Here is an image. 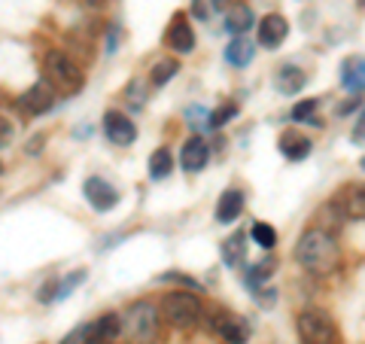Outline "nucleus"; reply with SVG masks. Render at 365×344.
<instances>
[{"label":"nucleus","instance_id":"obj_1","mask_svg":"<svg viewBox=\"0 0 365 344\" xmlns=\"http://www.w3.org/2000/svg\"><path fill=\"white\" fill-rule=\"evenodd\" d=\"M295 259L311 274L326 278V274H335L341 268V247L335 235H329L326 228H307L295 244Z\"/></svg>","mask_w":365,"mask_h":344},{"label":"nucleus","instance_id":"obj_2","mask_svg":"<svg viewBox=\"0 0 365 344\" xmlns=\"http://www.w3.org/2000/svg\"><path fill=\"white\" fill-rule=\"evenodd\" d=\"M43 79L55 88V95H64V98H71V95H79L86 86V74H83V67H79L71 55H67L64 49H49L46 52V59H43Z\"/></svg>","mask_w":365,"mask_h":344},{"label":"nucleus","instance_id":"obj_3","mask_svg":"<svg viewBox=\"0 0 365 344\" xmlns=\"http://www.w3.org/2000/svg\"><path fill=\"white\" fill-rule=\"evenodd\" d=\"M122 332L128 335L131 344H155L158 332H162L158 308L153 302H134L122 320Z\"/></svg>","mask_w":365,"mask_h":344},{"label":"nucleus","instance_id":"obj_4","mask_svg":"<svg viewBox=\"0 0 365 344\" xmlns=\"http://www.w3.org/2000/svg\"><path fill=\"white\" fill-rule=\"evenodd\" d=\"M162 317L168 320L174 329H195L204 317V305L195 293H168L162 302Z\"/></svg>","mask_w":365,"mask_h":344},{"label":"nucleus","instance_id":"obj_5","mask_svg":"<svg viewBox=\"0 0 365 344\" xmlns=\"http://www.w3.org/2000/svg\"><path fill=\"white\" fill-rule=\"evenodd\" d=\"M299 338L302 344H335V323L332 317L319 308H307V311L299 314Z\"/></svg>","mask_w":365,"mask_h":344},{"label":"nucleus","instance_id":"obj_6","mask_svg":"<svg viewBox=\"0 0 365 344\" xmlns=\"http://www.w3.org/2000/svg\"><path fill=\"white\" fill-rule=\"evenodd\" d=\"M55 104H58V95H55V88L46 83V79H37V83L19 98V107L25 110L28 116H43V113H49Z\"/></svg>","mask_w":365,"mask_h":344},{"label":"nucleus","instance_id":"obj_7","mask_svg":"<svg viewBox=\"0 0 365 344\" xmlns=\"http://www.w3.org/2000/svg\"><path fill=\"white\" fill-rule=\"evenodd\" d=\"M83 195H86V201H88L98 213H107V211H113V208L119 204L116 186H110L104 177H88V180L83 183Z\"/></svg>","mask_w":365,"mask_h":344},{"label":"nucleus","instance_id":"obj_8","mask_svg":"<svg viewBox=\"0 0 365 344\" xmlns=\"http://www.w3.org/2000/svg\"><path fill=\"white\" fill-rule=\"evenodd\" d=\"M104 134L110 143L116 146H131L137 141V125L119 110H107L104 113Z\"/></svg>","mask_w":365,"mask_h":344},{"label":"nucleus","instance_id":"obj_9","mask_svg":"<svg viewBox=\"0 0 365 344\" xmlns=\"http://www.w3.org/2000/svg\"><path fill=\"white\" fill-rule=\"evenodd\" d=\"M213 329L222 335L225 344H247L250 341V323L244 317L232 311H216L213 314Z\"/></svg>","mask_w":365,"mask_h":344},{"label":"nucleus","instance_id":"obj_10","mask_svg":"<svg viewBox=\"0 0 365 344\" xmlns=\"http://www.w3.org/2000/svg\"><path fill=\"white\" fill-rule=\"evenodd\" d=\"M165 43H168L177 55L195 52V43H198V40H195V31H192V25H189L186 16H174V19H170L168 34H165Z\"/></svg>","mask_w":365,"mask_h":344},{"label":"nucleus","instance_id":"obj_11","mask_svg":"<svg viewBox=\"0 0 365 344\" xmlns=\"http://www.w3.org/2000/svg\"><path fill=\"white\" fill-rule=\"evenodd\" d=\"M210 162V146L204 137L198 134H192L186 143H182V150H180V168L182 171H189V174H198L201 168H207Z\"/></svg>","mask_w":365,"mask_h":344},{"label":"nucleus","instance_id":"obj_12","mask_svg":"<svg viewBox=\"0 0 365 344\" xmlns=\"http://www.w3.org/2000/svg\"><path fill=\"white\" fill-rule=\"evenodd\" d=\"M287 34H289V21L283 19L280 13L262 16V21H259V43L265 46V49H280V43L287 40Z\"/></svg>","mask_w":365,"mask_h":344},{"label":"nucleus","instance_id":"obj_13","mask_svg":"<svg viewBox=\"0 0 365 344\" xmlns=\"http://www.w3.org/2000/svg\"><path fill=\"white\" fill-rule=\"evenodd\" d=\"M241 213H244V192L241 189H225L220 195V201H216V223L232 226Z\"/></svg>","mask_w":365,"mask_h":344},{"label":"nucleus","instance_id":"obj_14","mask_svg":"<svg viewBox=\"0 0 365 344\" xmlns=\"http://www.w3.org/2000/svg\"><path fill=\"white\" fill-rule=\"evenodd\" d=\"M311 150H314V143L307 141L302 131L289 128V131H283V134H280V153L287 156L289 162H302V158L311 156Z\"/></svg>","mask_w":365,"mask_h":344},{"label":"nucleus","instance_id":"obj_15","mask_svg":"<svg viewBox=\"0 0 365 344\" xmlns=\"http://www.w3.org/2000/svg\"><path fill=\"white\" fill-rule=\"evenodd\" d=\"M362 76H365L362 55H350V59L341 64V86H344L347 91H353L356 98H362Z\"/></svg>","mask_w":365,"mask_h":344},{"label":"nucleus","instance_id":"obj_16","mask_svg":"<svg viewBox=\"0 0 365 344\" xmlns=\"http://www.w3.org/2000/svg\"><path fill=\"white\" fill-rule=\"evenodd\" d=\"M253 21H256L253 9H250L247 4H235V6L225 13V31L235 34V37H244V34L253 28Z\"/></svg>","mask_w":365,"mask_h":344},{"label":"nucleus","instance_id":"obj_17","mask_svg":"<svg viewBox=\"0 0 365 344\" xmlns=\"http://www.w3.org/2000/svg\"><path fill=\"white\" fill-rule=\"evenodd\" d=\"M256 59V43L247 40V37H235L232 43H228L225 49V61L232 67H247L250 61Z\"/></svg>","mask_w":365,"mask_h":344},{"label":"nucleus","instance_id":"obj_18","mask_svg":"<svg viewBox=\"0 0 365 344\" xmlns=\"http://www.w3.org/2000/svg\"><path fill=\"white\" fill-rule=\"evenodd\" d=\"M307 83V76L302 67H295V64H283L280 71H277V88H280V95H299V91L304 88Z\"/></svg>","mask_w":365,"mask_h":344},{"label":"nucleus","instance_id":"obj_19","mask_svg":"<svg viewBox=\"0 0 365 344\" xmlns=\"http://www.w3.org/2000/svg\"><path fill=\"white\" fill-rule=\"evenodd\" d=\"M122 332V320L116 314H104L98 317L91 326H86V338H107V341H116V335Z\"/></svg>","mask_w":365,"mask_h":344},{"label":"nucleus","instance_id":"obj_20","mask_svg":"<svg viewBox=\"0 0 365 344\" xmlns=\"http://www.w3.org/2000/svg\"><path fill=\"white\" fill-rule=\"evenodd\" d=\"M222 262L228 268H244L247 262V247H244V235L235 232L228 241H222Z\"/></svg>","mask_w":365,"mask_h":344},{"label":"nucleus","instance_id":"obj_21","mask_svg":"<svg viewBox=\"0 0 365 344\" xmlns=\"http://www.w3.org/2000/svg\"><path fill=\"white\" fill-rule=\"evenodd\" d=\"M177 74H180V61H177V59H158V61L153 64V71H150V83H153L155 88H162V86H168Z\"/></svg>","mask_w":365,"mask_h":344},{"label":"nucleus","instance_id":"obj_22","mask_svg":"<svg viewBox=\"0 0 365 344\" xmlns=\"http://www.w3.org/2000/svg\"><path fill=\"white\" fill-rule=\"evenodd\" d=\"M277 265L271 256L265 259V262H259V265H253V268H247V274H244V283H247V290L250 293H259L262 290V283H265L268 278H271V268Z\"/></svg>","mask_w":365,"mask_h":344},{"label":"nucleus","instance_id":"obj_23","mask_svg":"<svg viewBox=\"0 0 365 344\" xmlns=\"http://www.w3.org/2000/svg\"><path fill=\"white\" fill-rule=\"evenodd\" d=\"M170 171H174V156H170V150H155L150 156V177L153 180H168Z\"/></svg>","mask_w":365,"mask_h":344},{"label":"nucleus","instance_id":"obj_24","mask_svg":"<svg viewBox=\"0 0 365 344\" xmlns=\"http://www.w3.org/2000/svg\"><path fill=\"white\" fill-rule=\"evenodd\" d=\"M250 235H253L256 247H262V250H274V244H277V232H274V226H268V223H253Z\"/></svg>","mask_w":365,"mask_h":344},{"label":"nucleus","instance_id":"obj_25","mask_svg":"<svg viewBox=\"0 0 365 344\" xmlns=\"http://www.w3.org/2000/svg\"><path fill=\"white\" fill-rule=\"evenodd\" d=\"M79 283H86V271H83V268H76V271L67 274V278H61V280H58V290H55V299L64 302L67 295H71Z\"/></svg>","mask_w":365,"mask_h":344},{"label":"nucleus","instance_id":"obj_26","mask_svg":"<svg viewBox=\"0 0 365 344\" xmlns=\"http://www.w3.org/2000/svg\"><path fill=\"white\" fill-rule=\"evenodd\" d=\"M235 116H237V104H232V101H228V104L216 107L210 116H207V128H222V125H228Z\"/></svg>","mask_w":365,"mask_h":344},{"label":"nucleus","instance_id":"obj_27","mask_svg":"<svg viewBox=\"0 0 365 344\" xmlns=\"http://www.w3.org/2000/svg\"><path fill=\"white\" fill-rule=\"evenodd\" d=\"M344 208H347V216H353V220H362L365 213V204H362V186H353L347 189V198H344Z\"/></svg>","mask_w":365,"mask_h":344},{"label":"nucleus","instance_id":"obj_28","mask_svg":"<svg viewBox=\"0 0 365 344\" xmlns=\"http://www.w3.org/2000/svg\"><path fill=\"white\" fill-rule=\"evenodd\" d=\"M319 107V98H307V101H299V104L292 107V122H311L314 119V110Z\"/></svg>","mask_w":365,"mask_h":344},{"label":"nucleus","instance_id":"obj_29","mask_svg":"<svg viewBox=\"0 0 365 344\" xmlns=\"http://www.w3.org/2000/svg\"><path fill=\"white\" fill-rule=\"evenodd\" d=\"M125 98H128V104H131V107H137V110L143 107V101H146V88H143L140 79H134V83L125 86Z\"/></svg>","mask_w":365,"mask_h":344},{"label":"nucleus","instance_id":"obj_30","mask_svg":"<svg viewBox=\"0 0 365 344\" xmlns=\"http://www.w3.org/2000/svg\"><path fill=\"white\" fill-rule=\"evenodd\" d=\"M158 280H174V283H182V286H189V290H201V283L198 280H192L189 278V274H180V271H168V274H162V278H158Z\"/></svg>","mask_w":365,"mask_h":344},{"label":"nucleus","instance_id":"obj_31","mask_svg":"<svg viewBox=\"0 0 365 344\" xmlns=\"http://www.w3.org/2000/svg\"><path fill=\"white\" fill-rule=\"evenodd\" d=\"M55 290H58V278H52V280H46L40 286V293H37V299L46 305V302H55Z\"/></svg>","mask_w":365,"mask_h":344},{"label":"nucleus","instance_id":"obj_32","mask_svg":"<svg viewBox=\"0 0 365 344\" xmlns=\"http://www.w3.org/2000/svg\"><path fill=\"white\" fill-rule=\"evenodd\" d=\"M13 134H16V125L9 122L6 116H0V146L13 143Z\"/></svg>","mask_w":365,"mask_h":344},{"label":"nucleus","instance_id":"obj_33","mask_svg":"<svg viewBox=\"0 0 365 344\" xmlns=\"http://www.w3.org/2000/svg\"><path fill=\"white\" fill-rule=\"evenodd\" d=\"M43 143H46V134L31 137L28 146H25V153H28V156H40V153H43Z\"/></svg>","mask_w":365,"mask_h":344},{"label":"nucleus","instance_id":"obj_34","mask_svg":"<svg viewBox=\"0 0 365 344\" xmlns=\"http://www.w3.org/2000/svg\"><path fill=\"white\" fill-rule=\"evenodd\" d=\"M119 49V28H110V34H107V52L113 55Z\"/></svg>","mask_w":365,"mask_h":344},{"label":"nucleus","instance_id":"obj_35","mask_svg":"<svg viewBox=\"0 0 365 344\" xmlns=\"http://www.w3.org/2000/svg\"><path fill=\"white\" fill-rule=\"evenodd\" d=\"M362 107V98H353L350 104H344V107H338V116H347V113H353V110H359Z\"/></svg>","mask_w":365,"mask_h":344},{"label":"nucleus","instance_id":"obj_36","mask_svg":"<svg viewBox=\"0 0 365 344\" xmlns=\"http://www.w3.org/2000/svg\"><path fill=\"white\" fill-rule=\"evenodd\" d=\"M207 16H210V9H207V6H204L201 0H198V4H195V19H207Z\"/></svg>","mask_w":365,"mask_h":344},{"label":"nucleus","instance_id":"obj_37","mask_svg":"<svg viewBox=\"0 0 365 344\" xmlns=\"http://www.w3.org/2000/svg\"><path fill=\"white\" fill-rule=\"evenodd\" d=\"M353 141H356V143H362V116L356 119V131H353Z\"/></svg>","mask_w":365,"mask_h":344},{"label":"nucleus","instance_id":"obj_38","mask_svg":"<svg viewBox=\"0 0 365 344\" xmlns=\"http://www.w3.org/2000/svg\"><path fill=\"white\" fill-rule=\"evenodd\" d=\"M83 344H116V341H107V338H86V335H83Z\"/></svg>","mask_w":365,"mask_h":344},{"label":"nucleus","instance_id":"obj_39","mask_svg":"<svg viewBox=\"0 0 365 344\" xmlns=\"http://www.w3.org/2000/svg\"><path fill=\"white\" fill-rule=\"evenodd\" d=\"M79 335H83V329H76V332H73V335H67V338H64V341H61V344H73V341H76V338H79Z\"/></svg>","mask_w":365,"mask_h":344},{"label":"nucleus","instance_id":"obj_40","mask_svg":"<svg viewBox=\"0 0 365 344\" xmlns=\"http://www.w3.org/2000/svg\"><path fill=\"white\" fill-rule=\"evenodd\" d=\"M4 171H6V168H4V162H0V174H4Z\"/></svg>","mask_w":365,"mask_h":344},{"label":"nucleus","instance_id":"obj_41","mask_svg":"<svg viewBox=\"0 0 365 344\" xmlns=\"http://www.w3.org/2000/svg\"><path fill=\"white\" fill-rule=\"evenodd\" d=\"M88 4H101V0H88Z\"/></svg>","mask_w":365,"mask_h":344}]
</instances>
